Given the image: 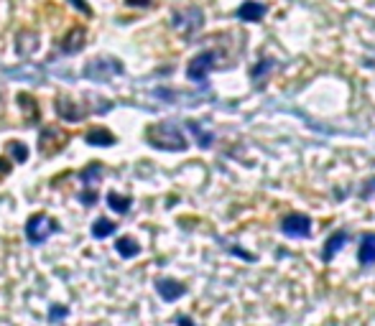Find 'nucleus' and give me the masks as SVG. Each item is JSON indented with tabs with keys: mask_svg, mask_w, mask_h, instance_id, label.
Wrapping results in <instances>:
<instances>
[{
	"mask_svg": "<svg viewBox=\"0 0 375 326\" xmlns=\"http://www.w3.org/2000/svg\"><path fill=\"white\" fill-rule=\"evenodd\" d=\"M146 141L159 150H184L186 138L174 123H156L146 130Z\"/></svg>",
	"mask_w": 375,
	"mask_h": 326,
	"instance_id": "f257e3e1",
	"label": "nucleus"
},
{
	"mask_svg": "<svg viewBox=\"0 0 375 326\" xmlns=\"http://www.w3.org/2000/svg\"><path fill=\"white\" fill-rule=\"evenodd\" d=\"M279 232L288 240H307L311 235V217L304 212H288L281 219Z\"/></svg>",
	"mask_w": 375,
	"mask_h": 326,
	"instance_id": "f03ea898",
	"label": "nucleus"
},
{
	"mask_svg": "<svg viewBox=\"0 0 375 326\" xmlns=\"http://www.w3.org/2000/svg\"><path fill=\"white\" fill-rule=\"evenodd\" d=\"M59 230L57 222H54L49 215H34L26 224V238H29L31 244H41L44 240H49L54 232Z\"/></svg>",
	"mask_w": 375,
	"mask_h": 326,
	"instance_id": "7ed1b4c3",
	"label": "nucleus"
},
{
	"mask_svg": "<svg viewBox=\"0 0 375 326\" xmlns=\"http://www.w3.org/2000/svg\"><path fill=\"white\" fill-rule=\"evenodd\" d=\"M120 72H123V67L115 59H92L82 75L92 82H108L110 77L120 75Z\"/></svg>",
	"mask_w": 375,
	"mask_h": 326,
	"instance_id": "20e7f679",
	"label": "nucleus"
},
{
	"mask_svg": "<svg viewBox=\"0 0 375 326\" xmlns=\"http://www.w3.org/2000/svg\"><path fill=\"white\" fill-rule=\"evenodd\" d=\"M174 29H177L182 36H191L194 31L202 29V10H199V8H186V10L174 13Z\"/></svg>",
	"mask_w": 375,
	"mask_h": 326,
	"instance_id": "39448f33",
	"label": "nucleus"
},
{
	"mask_svg": "<svg viewBox=\"0 0 375 326\" xmlns=\"http://www.w3.org/2000/svg\"><path fill=\"white\" fill-rule=\"evenodd\" d=\"M69 141V135L59 127H46L44 133H41V143H38V150L44 153V156H54V153H59L61 148L66 146Z\"/></svg>",
	"mask_w": 375,
	"mask_h": 326,
	"instance_id": "423d86ee",
	"label": "nucleus"
},
{
	"mask_svg": "<svg viewBox=\"0 0 375 326\" xmlns=\"http://www.w3.org/2000/svg\"><path fill=\"white\" fill-rule=\"evenodd\" d=\"M212 67H214V52H202L189 61L186 77H189L191 82H205L207 75L212 72Z\"/></svg>",
	"mask_w": 375,
	"mask_h": 326,
	"instance_id": "0eeeda50",
	"label": "nucleus"
},
{
	"mask_svg": "<svg viewBox=\"0 0 375 326\" xmlns=\"http://www.w3.org/2000/svg\"><path fill=\"white\" fill-rule=\"evenodd\" d=\"M347 240H350V232L347 230H334L327 238V242H324V247H322V252H319V258H322V263H332V258L337 255L342 247L347 244Z\"/></svg>",
	"mask_w": 375,
	"mask_h": 326,
	"instance_id": "6e6552de",
	"label": "nucleus"
},
{
	"mask_svg": "<svg viewBox=\"0 0 375 326\" xmlns=\"http://www.w3.org/2000/svg\"><path fill=\"white\" fill-rule=\"evenodd\" d=\"M156 290H159V296H161L166 304H171V301H177V298L184 296L186 286H182V283L174 281V278H159V281H156Z\"/></svg>",
	"mask_w": 375,
	"mask_h": 326,
	"instance_id": "1a4fd4ad",
	"label": "nucleus"
},
{
	"mask_svg": "<svg viewBox=\"0 0 375 326\" xmlns=\"http://www.w3.org/2000/svg\"><path fill=\"white\" fill-rule=\"evenodd\" d=\"M358 263L365 267L375 265V232H365L360 238V247H358Z\"/></svg>",
	"mask_w": 375,
	"mask_h": 326,
	"instance_id": "9d476101",
	"label": "nucleus"
},
{
	"mask_svg": "<svg viewBox=\"0 0 375 326\" xmlns=\"http://www.w3.org/2000/svg\"><path fill=\"white\" fill-rule=\"evenodd\" d=\"M84 41H87V33H84V29L74 26V29L64 36V41H61V52H64V54L82 52V49H84Z\"/></svg>",
	"mask_w": 375,
	"mask_h": 326,
	"instance_id": "9b49d317",
	"label": "nucleus"
},
{
	"mask_svg": "<svg viewBox=\"0 0 375 326\" xmlns=\"http://www.w3.org/2000/svg\"><path fill=\"white\" fill-rule=\"evenodd\" d=\"M57 110H59V115L66 120V123H77V120H82L84 115H87V110H84V107H77L72 100H59Z\"/></svg>",
	"mask_w": 375,
	"mask_h": 326,
	"instance_id": "f8f14e48",
	"label": "nucleus"
},
{
	"mask_svg": "<svg viewBox=\"0 0 375 326\" xmlns=\"http://www.w3.org/2000/svg\"><path fill=\"white\" fill-rule=\"evenodd\" d=\"M87 143L89 146H112L115 143V135L110 130H105V127H92L87 133Z\"/></svg>",
	"mask_w": 375,
	"mask_h": 326,
	"instance_id": "ddd939ff",
	"label": "nucleus"
},
{
	"mask_svg": "<svg viewBox=\"0 0 375 326\" xmlns=\"http://www.w3.org/2000/svg\"><path fill=\"white\" fill-rule=\"evenodd\" d=\"M36 33H31V31H23L21 36H18V54L21 56H31V54L36 52Z\"/></svg>",
	"mask_w": 375,
	"mask_h": 326,
	"instance_id": "4468645a",
	"label": "nucleus"
},
{
	"mask_svg": "<svg viewBox=\"0 0 375 326\" xmlns=\"http://www.w3.org/2000/svg\"><path fill=\"white\" fill-rule=\"evenodd\" d=\"M263 13H265L263 6H258V3H245V6H240V10H237V18H240V21H258Z\"/></svg>",
	"mask_w": 375,
	"mask_h": 326,
	"instance_id": "2eb2a0df",
	"label": "nucleus"
},
{
	"mask_svg": "<svg viewBox=\"0 0 375 326\" xmlns=\"http://www.w3.org/2000/svg\"><path fill=\"white\" fill-rule=\"evenodd\" d=\"M115 250H118L123 258H135V255L140 252V247L135 244L133 238H120L118 242H115Z\"/></svg>",
	"mask_w": 375,
	"mask_h": 326,
	"instance_id": "dca6fc26",
	"label": "nucleus"
},
{
	"mask_svg": "<svg viewBox=\"0 0 375 326\" xmlns=\"http://www.w3.org/2000/svg\"><path fill=\"white\" fill-rule=\"evenodd\" d=\"M115 227H118V224L115 222H110V219H97L95 222V227H92V238H97V240H103V238H110L112 232H115Z\"/></svg>",
	"mask_w": 375,
	"mask_h": 326,
	"instance_id": "f3484780",
	"label": "nucleus"
},
{
	"mask_svg": "<svg viewBox=\"0 0 375 326\" xmlns=\"http://www.w3.org/2000/svg\"><path fill=\"white\" fill-rule=\"evenodd\" d=\"M100 176H103V166H100V163H92V166H87V169L82 171V181H84L89 189H95Z\"/></svg>",
	"mask_w": 375,
	"mask_h": 326,
	"instance_id": "a211bd4d",
	"label": "nucleus"
},
{
	"mask_svg": "<svg viewBox=\"0 0 375 326\" xmlns=\"http://www.w3.org/2000/svg\"><path fill=\"white\" fill-rule=\"evenodd\" d=\"M108 201H110V207L118 212V215H125V212H131V196H120V194L110 192L108 194Z\"/></svg>",
	"mask_w": 375,
	"mask_h": 326,
	"instance_id": "6ab92c4d",
	"label": "nucleus"
},
{
	"mask_svg": "<svg viewBox=\"0 0 375 326\" xmlns=\"http://www.w3.org/2000/svg\"><path fill=\"white\" fill-rule=\"evenodd\" d=\"M189 130L199 138V146H212V133H207V130H202V125L199 123H189Z\"/></svg>",
	"mask_w": 375,
	"mask_h": 326,
	"instance_id": "aec40b11",
	"label": "nucleus"
},
{
	"mask_svg": "<svg viewBox=\"0 0 375 326\" xmlns=\"http://www.w3.org/2000/svg\"><path fill=\"white\" fill-rule=\"evenodd\" d=\"M8 150H10V153H13V158L18 163H23L26 161V158H29V148H26V146H21V143H8Z\"/></svg>",
	"mask_w": 375,
	"mask_h": 326,
	"instance_id": "412c9836",
	"label": "nucleus"
},
{
	"mask_svg": "<svg viewBox=\"0 0 375 326\" xmlns=\"http://www.w3.org/2000/svg\"><path fill=\"white\" fill-rule=\"evenodd\" d=\"M72 6L77 8V10H82V13H87V15H92V8L84 3V0H72Z\"/></svg>",
	"mask_w": 375,
	"mask_h": 326,
	"instance_id": "4be33fe9",
	"label": "nucleus"
},
{
	"mask_svg": "<svg viewBox=\"0 0 375 326\" xmlns=\"http://www.w3.org/2000/svg\"><path fill=\"white\" fill-rule=\"evenodd\" d=\"M177 324H179V326H194V321H191L189 316H184V313H179V316H177Z\"/></svg>",
	"mask_w": 375,
	"mask_h": 326,
	"instance_id": "5701e85b",
	"label": "nucleus"
},
{
	"mask_svg": "<svg viewBox=\"0 0 375 326\" xmlns=\"http://www.w3.org/2000/svg\"><path fill=\"white\" fill-rule=\"evenodd\" d=\"M151 0H128V6H135V8H146Z\"/></svg>",
	"mask_w": 375,
	"mask_h": 326,
	"instance_id": "b1692460",
	"label": "nucleus"
},
{
	"mask_svg": "<svg viewBox=\"0 0 375 326\" xmlns=\"http://www.w3.org/2000/svg\"><path fill=\"white\" fill-rule=\"evenodd\" d=\"M52 316H54V319H59V316H66V309H54Z\"/></svg>",
	"mask_w": 375,
	"mask_h": 326,
	"instance_id": "393cba45",
	"label": "nucleus"
},
{
	"mask_svg": "<svg viewBox=\"0 0 375 326\" xmlns=\"http://www.w3.org/2000/svg\"><path fill=\"white\" fill-rule=\"evenodd\" d=\"M0 171H3V173H8V171H10V166H8V161H3V158H0Z\"/></svg>",
	"mask_w": 375,
	"mask_h": 326,
	"instance_id": "a878e982",
	"label": "nucleus"
}]
</instances>
